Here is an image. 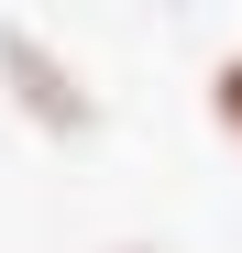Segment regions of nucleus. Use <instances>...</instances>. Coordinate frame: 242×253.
I'll list each match as a JSON object with an SVG mask.
<instances>
[{
  "label": "nucleus",
  "instance_id": "2",
  "mask_svg": "<svg viewBox=\"0 0 242 253\" xmlns=\"http://www.w3.org/2000/svg\"><path fill=\"white\" fill-rule=\"evenodd\" d=\"M220 121H231V143H242V55L220 66Z\"/></svg>",
  "mask_w": 242,
  "mask_h": 253
},
{
  "label": "nucleus",
  "instance_id": "1",
  "mask_svg": "<svg viewBox=\"0 0 242 253\" xmlns=\"http://www.w3.org/2000/svg\"><path fill=\"white\" fill-rule=\"evenodd\" d=\"M0 66H11L22 77V88H33V121H44V132H77V121H88V99H77V77L44 55V44H33V33H0Z\"/></svg>",
  "mask_w": 242,
  "mask_h": 253
}]
</instances>
